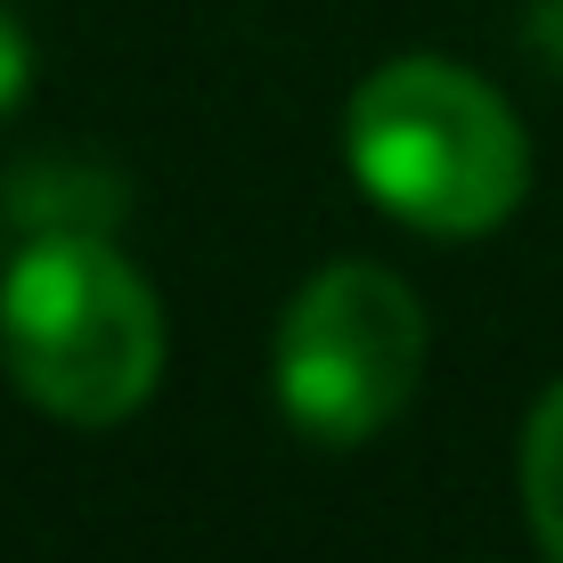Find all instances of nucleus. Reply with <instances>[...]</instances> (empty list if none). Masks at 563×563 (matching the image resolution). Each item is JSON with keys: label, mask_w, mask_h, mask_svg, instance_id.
Instances as JSON below:
<instances>
[{"label": "nucleus", "mask_w": 563, "mask_h": 563, "mask_svg": "<svg viewBox=\"0 0 563 563\" xmlns=\"http://www.w3.org/2000/svg\"><path fill=\"white\" fill-rule=\"evenodd\" d=\"M360 188L424 238H482L531 188V140L515 107L457 57H393L343 114Z\"/></svg>", "instance_id": "nucleus-1"}, {"label": "nucleus", "mask_w": 563, "mask_h": 563, "mask_svg": "<svg viewBox=\"0 0 563 563\" xmlns=\"http://www.w3.org/2000/svg\"><path fill=\"white\" fill-rule=\"evenodd\" d=\"M0 367L42 417L123 424L164 376V310L99 229H49L0 278Z\"/></svg>", "instance_id": "nucleus-2"}, {"label": "nucleus", "mask_w": 563, "mask_h": 563, "mask_svg": "<svg viewBox=\"0 0 563 563\" xmlns=\"http://www.w3.org/2000/svg\"><path fill=\"white\" fill-rule=\"evenodd\" d=\"M424 376V302L376 262H335L278 319V409L310 441L384 433Z\"/></svg>", "instance_id": "nucleus-3"}, {"label": "nucleus", "mask_w": 563, "mask_h": 563, "mask_svg": "<svg viewBox=\"0 0 563 563\" xmlns=\"http://www.w3.org/2000/svg\"><path fill=\"white\" fill-rule=\"evenodd\" d=\"M9 205L33 221V238H49V229H99L123 212V188L107 180V172L90 164H25L9 188Z\"/></svg>", "instance_id": "nucleus-4"}, {"label": "nucleus", "mask_w": 563, "mask_h": 563, "mask_svg": "<svg viewBox=\"0 0 563 563\" xmlns=\"http://www.w3.org/2000/svg\"><path fill=\"white\" fill-rule=\"evenodd\" d=\"M522 515H531L548 563H563V384H548L522 424Z\"/></svg>", "instance_id": "nucleus-5"}, {"label": "nucleus", "mask_w": 563, "mask_h": 563, "mask_svg": "<svg viewBox=\"0 0 563 563\" xmlns=\"http://www.w3.org/2000/svg\"><path fill=\"white\" fill-rule=\"evenodd\" d=\"M25 82H33V49H25V33H16V16L0 9V114L25 99Z\"/></svg>", "instance_id": "nucleus-6"}]
</instances>
